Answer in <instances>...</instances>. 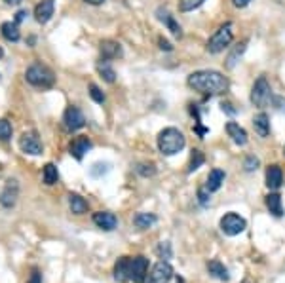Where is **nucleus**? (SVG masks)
I'll return each mask as SVG.
<instances>
[{
	"instance_id": "nucleus-1",
	"label": "nucleus",
	"mask_w": 285,
	"mask_h": 283,
	"mask_svg": "<svg viewBox=\"0 0 285 283\" xmlns=\"http://www.w3.org/2000/svg\"><path fill=\"white\" fill-rule=\"evenodd\" d=\"M186 84L205 95H219L228 89V80L217 70H196L188 76Z\"/></svg>"
},
{
	"instance_id": "nucleus-2",
	"label": "nucleus",
	"mask_w": 285,
	"mask_h": 283,
	"mask_svg": "<svg viewBox=\"0 0 285 283\" xmlns=\"http://www.w3.org/2000/svg\"><path fill=\"white\" fill-rule=\"evenodd\" d=\"M185 145H186L185 135L177 127H166L158 135V148H160L164 156H173V154L183 150Z\"/></svg>"
},
{
	"instance_id": "nucleus-3",
	"label": "nucleus",
	"mask_w": 285,
	"mask_h": 283,
	"mask_svg": "<svg viewBox=\"0 0 285 283\" xmlns=\"http://www.w3.org/2000/svg\"><path fill=\"white\" fill-rule=\"evenodd\" d=\"M27 82L34 86V88H51L56 84V74L54 70L48 69L42 63H32L29 69L25 70Z\"/></svg>"
},
{
	"instance_id": "nucleus-4",
	"label": "nucleus",
	"mask_w": 285,
	"mask_h": 283,
	"mask_svg": "<svg viewBox=\"0 0 285 283\" xmlns=\"http://www.w3.org/2000/svg\"><path fill=\"white\" fill-rule=\"evenodd\" d=\"M232 38H234L232 23H224V25L219 27V31H215V34L207 40V51H209V53H219V51H223L224 48H228L230 46Z\"/></svg>"
},
{
	"instance_id": "nucleus-5",
	"label": "nucleus",
	"mask_w": 285,
	"mask_h": 283,
	"mask_svg": "<svg viewBox=\"0 0 285 283\" xmlns=\"http://www.w3.org/2000/svg\"><path fill=\"white\" fill-rule=\"evenodd\" d=\"M272 101V89H270V84L264 76H260L259 80L253 84V89H251V103L255 107H266L268 103Z\"/></svg>"
},
{
	"instance_id": "nucleus-6",
	"label": "nucleus",
	"mask_w": 285,
	"mask_h": 283,
	"mask_svg": "<svg viewBox=\"0 0 285 283\" xmlns=\"http://www.w3.org/2000/svg\"><path fill=\"white\" fill-rule=\"evenodd\" d=\"M147 276H149V260L142 255L130 258V281L147 283Z\"/></svg>"
},
{
	"instance_id": "nucleus-7",
	"label": "nucleus",
	"mask_w": 285,
	"mask_h": 283,
	"mask_svg": "<svg viewBox=\"0 0 285 283\" xmlns=\"http://www.w3.org/2000/svg\"><path fill=\"white\" fill-rule=\"evenodd\" d=\"M19 148L25 154H31V156H40L44 150L42 141L38 137L37 131H25L21 137H19Z\"/></svg>"
},
{
	"instance_id": "nucleus-8",
	"label": "nucleus",
	"mask_w": 285,
	"mask_h": 283,
	"mask_svg": "<svg viewBox=\"0 0 285 283\" xmlns=\"http://www.w3.org/2000/svg\"><path fill=\"white\" fill-rule=\"evenodd\" d=\"M247 227V222L243 217H240L238 213H226L221 219V230H223L226 236H238L242 234Z\"/></svg>"
},
{
	"instance_id": "nucleus-9",
	"label": "nucleus",
	"mask_w": 285,
	"mask_h": 283,
	"mask_svg": "<svg viewBox=\"0 0 285 283\" xmlns=\"http://www.w3.org/2000/svg\"><path fill=\"white\" fill-rule=\"evenodd\" d=\"M171 277H173V266L169 265L168 260H160L149 272L147 283H169Z\"/></svg>"
},
{
	"instance_id": "nucleus-10",
	"label": "nucleus",
	"mask_w": 285,
	"mask_h": 283,
	"mask_svg": "<svg viewBox=\"0 0 285 283\" xmlns=\"http://www.w3.org/2000/svg\"><path fill=\"white\" fill-rule=\"evenodd\" d=\"M63 124L68 131H76V129L86 126V118L78 107H67V110L63 114Z\"/></svg>"
},
{
	"instance_id": "nucleus-11",
	"label": "nucleus",
	"mask_w": 285,
	"mask_h": 283,
	"mask_svg": "<svg viewBox=\"0 0 285 283\" xmlns=\"http://www.w3.org/2000/svg\"><path fill=\"white\" fill-rule=\"evenodd\" d=\"M90 148H92V141H90L86 135H78V137H75L70 141L68 152H70V156L75 158V160L80 162L82 158L86 156V152L90 150Z\"/></svg>"
},
{
	"instance_id": "nucleus-12",
	"label": "nucleus",
	"mask_w": 285,
	"mask_h": 283,
	"mask_svg": "<svg viewBox=\"0 0 285 283\" xmlns=\"http://www.w3.org/2000/svg\"><path fill=\"white\" fill-rule=\"evenodd\" d=\"M54 10H56V0H40L34 8V19L40 25H46L54 15Z\"/></svg>"
},
{
	"instance_id": "nucleus-13",
	"label": "nucleus",
	"mask_w": 285,
	"mask_h": 283,
	"mask_svg": "<svg viewBox=\"0 0 285 283\" xmlns=\"http://www.w3.org/2000/svg\"><path fill=\"white\" fill-rule=\"evenodd\" d=\"M17 181H8L6 186L0 190V205L6 209L13 207L15 201H17Z\"/></svg>"
},
{
	"instance_id": "nucleus-14",
	"label": "nucleus",
	"mask_w": 285,
	"mask_h": 283,
	"mask_svg": "<svg viewBox=\"0 0 285 283\" xmlns=\"http://www.w3.org/2000/svg\"><path fill=\"white\" fill-rule=\"evenodd\" d=\"M93 222H95L101 230L111 232V230L116 228L118 219H116V215L111 213V211H97V213H93Z\"/></svg>"
},
{
	"instance_id": "nucleus-15",
	"label": "nucleus",
	"mask_w": 285,
	"mask_h": 283,
	"mask_svg": "<svg viewBox=\"0 0 285 283\" xmlns=\"http://www.w3.org/2000/svg\"><path fill=\"white\" fill-rule=\"evenodd\" d=\"M99 50H101V55H103L105 61L122 57V46L118 44L116 40H103V42L99 44Z\"/></svg>"
},
{
	"instance_id": "nucleus-16",
	"label": "nucleus",
	"mask_w": 285,
	"mask_h": 283,
	"mask_svg": "<svg viewBox=\"0 0 285 283\" xmlns=\"http://www.w3.org/2000/svg\"><path fill=\"white\" fill-rule=\"evenodd\" d=\"M226 133H228V137L232 139L238 146L247 145V131H245L240 124H236V122H228V124H226Z\"/></svg>"
},
{
	"instance_id": "nucleus-17",
	"label": "nucleus",
	"mask_w": 285,
	"mask_h": 283,
	"mask_svg": "<svg viewBox=\"0 0 285 283\" xmlns=\"http://www.w3.org/2000/svg\"><path fill=\"white\" fill-rule=\"evenodd\" d=\"M156 13H158V19H160L164 25L168 27L169 31H171V34H173V36H177V38L183 36V29H181V25L177 23V21H175L173 15H171V13H169L168 10H164V8H160V10H158Z\"/></svg>"
},
{
	"instance_id": "nucleus-18",
	"label": "nucleus",
	"mask_w": 285,
	"mask_h": 283,
	"mask_svg": "<svg viewBox=\"0 0 285 283\" xmlns=\"http://www.w3.org/2000/svg\"><path fill=\"white\" fill-rule=\"evenodd\" d=\"M130 258L131 257H120L114 265V279L120 283L130 281Z\"/></svg>"
},
{
	"instance_id": "nucleus-19",
	"label": "nucleus",
	"mask_w": 285,
	"mask_h": 283,
	"mask_svg": "<svg viewBox=\"0 0 285 283\" xmlns=\"http://www.w3.org/2000/svg\"><path fill=\"white\" fill-rule=\"evenodd\" d=\"M281 183H283V171H281V167L276 164L270 165L266 169V186L270 190H278L281 186Z\"/></svg>"
},
{
	"instance_id": "nucleus-20",
	"label": "nucleus",
	"mask_w": 285,
	"mask_h": 283,
	"mask_svg": "<svg viewBox=\"0 0 285 283\" xmlns=\"http://www.w3.org/2000/svg\"><path fill=\"white\" fill-rule=\"evenodd\" d=\"M253 127L259 137H268L270 133V120H268V114L266 112H259L257 116L253 118Z\"/></svg>"
},
{
	"instance_id": "nucleus-21",
	"label": "nucleus",
	"mask_w": 285,
	"mask_h": 283,
	"mask_svg": "<svg viewBox=\"0 0 285 283\" xmlns=\"http://www.w3.org/2000/svg\"><path fill=\"white\" fill-rule=\"evenodd\" d=\"M207 272H209L213 277L221 279V281H228L230 279L228 268H226L221 260H209V262H207Z\"/></svg>"
},
{
	"instance_id": "nucleus-22",
	"label": "nucleus",
	"mask_w": 285,
	"mask_h": 283,
	"mask_svg": "<svg viewBox=\"0 0 285 283\" xmlns=\"http://www.w3.org/2000/svg\"><path fill=\"white\" fill-rule=\"evenodd\" d=\"M224 171L223 169H211L209 175H207V183H205V188L209 192H217L224 183Z\"/></svg>"
},
{
	"instance_id": "nucleus-23",
	"label": "nucleus",
	"mask_w": 285,
	"mask_h": 283,
	"mask_svg": "<svg viewBox=\"0 0 285 283\" xmlns=\"http://www.w3.org/2000/svg\"><path fill=\"white\" fill-rule=\"evenodd\" d=\"M0 32H2V36L6 38L8 42H17L19 38H21L19 25L15 21H6V23H2V25H0Z\"/></svg>"
},
{
	"instance_id": "nucleus-24",
	"label": "nucleus",
	"mask_w": 285,
	"mask_h": 283,
	"mask_svg": "<svg viewBox=\"0 0 285 283\" xmlns=\"http://www.w3.org/2000/svg\"><path fill=\"white\" fill-rule=\"evenodd\" d=\"M264 201H266L268 211H270L274 217H281V215H283V203H281V196H279L278 192L268 194Z\"/></svg>"
},
{
	"instance_id": "nucleus-25",
	"label": "nucleus",
	"mask_w": 285,
	"mask_h": 283,
	"mask_svg": "<svg viewBox=\"0 0 285 283\" xmlns=\"http://www.w3.org/2000/svg\"><path fill=\"white\" fill-rule=\"evenodd\" d=\"M68 207L75 215H84L87 213V201L82 198L80 194H68Z\"/></svg>"
},
{
	"instance_id": "nucleus-26",
	"label": "nucleus",
	"mask_w": 285,
	"mask_h": 283,
	"mask_svg": "<svg viewBox=\"0 0 285 283\" xmlns=\"http://www.w3.org/2000/svg\"><path fill=\"white\" fill-rule=\"evenodd\" d=\"M156 215L152 213H137L135 217H133V224H135L137 228H141V230H147V228L154 227L156 224Z\"/></svg>"
},
{
	"instance_id": "nucleus-27",
	"label": "nucleus",
	"mask_w": 285,
	"mask_h": 283,
	"mask_svg": "<svg viewBox=\"0 0 285 283\" xmlns=\"http://www.w3.org/2000/svg\"><path fill=\"white\" fill-rule=\"evenodd\" d=\"M42 179H44V184H48V186H51V184H56L57 181H59V171H57V165L56 164H46L42 169Z\"/></svg>"
},
{
	"instance_id": "nucleus-28",
	"label": "nucleus",
	"mask_w": 285,
	"mask_h": 283,
	"mask_svg": "<svg viewBox=\"0 0 285 283\" xmlns=\"http://www.w3.org/2000/svg\"><path fill=\"white\" fill-rule=\"evenodd\" d=\"M97 70H99V74L105 78V82L114 84V80H116V72H114V69H112V67L106 63V61H103V63L97 65Z\"/></svg>"
},
{
	"instance_id": "nucleus-29",
	"label": "nucleus",
	"mask_w": 285,
	"mask_h": 283,
	"mask_svg": "<svg viewBox=\"0 0 285 283\" xmlns=\"http://www.w3.org/2000/svg\"><path fill=\"white\" fill-rule=\"evenodd\" d=\"M205 162V156L202 150H194L192 158H190V164H188V173H192V171H196L200 167V165Z\"/></svg>"
},
{
	"instance_id": "nucleus-30",
	"label": "nucleus",
	"mask_w": 285,
	"mask_h": 283,
	"mask_svg": "<svg viewBox=\"0 0 285 283\" xmlns=\"http://www.w3.org/2000/svg\"><path fill=\"white\" fill-rule=\"evenodd\" d=\"M245 46H247V42H242V44H238L234 48V51H232V53L228 55V59H226V67H228V69H232V67L236 65V59L245 51Z\"/></svg>"
},
{
	"instance_id": "nucleus-31",
	"label": "nucleus",
	"mask_w": 285,
	"mask_h": 283,
	"mask_svg": "<svg viewBox=\"0 0 285 283\" xmlns=\"http://www.w3.org/2000/svg\"><path fill=\"white\" fill-rule=\"evenodd\" d=\"M205 0H179V12H192L200 8Z\"/></svg>"
},
{
	"instance_id": "nucleus-32",
	"label": "nucleus",
	"mask_w": 285,
	"mask_h": 283,
	"mask_svg": "<svg viewBox=\"0 0 285 283\" xmlns=\"http://www.w3.org/2000/svg\"><path fill=\"white\" fill-rule=\"evenodd\" d=\"M90 97H92L95 103H99V105H103L105 103V93L101 91V88L99 86H95V84H90Z\"/></svg>"
},
{
	"instance_id": "nucleus-33",
	"label": "nucleus",
	"mask_w": 285,
	"mask_h": 283,
	"mask_svg": "<svg viewBox=\"0 0 285 283\" xmlns=\"http://www.w3.org/2000/svg\"><path fill=\"white\" fill-rule=\"evenodd\" d=\"M12 124L8 120H0V141H8L12 139Z\"/></svg>"
},
{
	"instance_id": "nucleus-34",
	"label": "nucleus",
	"mask_w": 285,
	"mask_h": 283,
	"mask_svg": "<svg viewBox=\"0 0 285 283\" xmlns=\"http://www.w3.org/2000/svg\"><path fill=\"white\" fill-rule=\"evenodd\" d=\"M137 173L141 177H152L156 173L154 164H139L137 165Z\"/></svg>"
},
{
	"instance_id": "nucleus-35",
	"label": "nucleus",
	"mask_w": 285,
	"mask_h": 283,
	"mask_svg": "<svg viewBox=\"0 0 285 283\" xmlns=\"http://www.w3.org/2000/svg\"><path fill=\"white\" fill-rule=\"evenodd\" d=\"M109 169H111V165L109 164H93V167L90 169V173H92V177H103L105 173H109Z\"/></svg>"
},
{
	"instance_id": "nucleus-36",
	"label": "nucleus",
	"mask_w": 285,
	"mask_h": 283,
	"mask_svg": "<svg viewBox=\"0 0 285 283\" xmlns=\"http://www.w3.org/2000/svg\"><path fill=\"white\" fill-rule=\"evenodd\" d=\"M158 255H160V258H171V247H169V243L166 241V243H160V247H158Z\"/></svg>"
},
{
	"instance_id": "nucleus-37",
	"label": "nucleus",
	"mask_w": 285,
	"mask_h": 283,
	"mask_svg": "<svg viewBox=\"0 0 285 283\" xmlns=\"http://www.w3.org/2000/svg\"><path fill=\"white\" fill-rule=\"evenodd\" d=\"M243 165H245V171H255L257 167H259V160H257L255 156H247Z\"/></svg>"
},
{
	"instance_id": "nucleus-38",
	"label": "nucleus",
	"mask_w": 285,
	"mask_h": 283,
	"mask_svg": "<svg viewBox=\"0 0 285 283\" xmlns=\"http://www.w3.org/2000/svg\"><path fill=\"white\" fill-rule=\"evenodd\" d=\"M209 190L207 188H200L198 190V200H200V203H202V205H207V203H209Z\"/></svg>"
},
{
	"instance_id": "nucleus-39",
	"label": "nucleus",
	"mask_w": 285,
	"mask_h": 283,
	"mask_svg": "<svg viewBox=\"0 0 285 283\" xmlns=\"http://www.w3.org/2000/svg\"><path fill=\"white\" fill-rule=\"evenodd\" d=\"M27 283H42V274H40L38 268H32V274H31V277H29V281Z\"/></svg>"
},
{
	"instance_id": "nucleus-40",
	"label": "nucleus",
	"mask_w": 285,
	"mask_h": 283,
	"mask_svg": "<svg viewBox=\"0 0 285 283\" xmlns=\"http://www.w3.org/2000/svg\"><path fill=\"white\" fill-rule=\"evenodd\" d=\"M158 46H160V50H164V51H171V50H173V46L169 44V42L164 36L158 38Z\"/></svg>"
},
{
	"instance_id": "nucleus-41",
	"label": "nucleus",
	"mask_w": 285,
	"mask_h": 283,
	"mask_svg": "<svg viewBox=\"0 0 285 283\" xmlns=\"http://www.w3.org/2000/svg\"><path fill=\"white\" fill-rule=\"evenodd\" d=\"M27 15H29V13H27V10H19L17 13H15V19H13V21H15V23H21V21H25V17Z\"/></svg>"
},
{
	"instance_id": "nucleus-42",
	"label": "nucleus",
	"mask_w": 285,
	"mask_h": 283,
	"mask_svg": "<svg viewBox=\"0 0 285 283\" xmlns=\"http://www.w3.org/2000/svg\"><path fill=\"white\" fill-rule=\"evenodd\" d=\"M194 131L198 133L200 139H204V135H205V133H207V131H209V129H207V127H204V126H200V122H198V124L194 126Z\"/></svg>"
},
{
	"instance_id": "nucleus-43",
	"label": "nucleus",
	"mask_w": 285,
	"mask_h": 283,
	"mask_svg": "<svg viewBox=\"0 0 285 283\" xmlns=\"http://www.w3.org/2000/svg\"><path fill=\"white\" fill-rule=\"evenodd\" d=\"M274 101V105L278 107V110H285V101L283 99H279V97H272Z\"/></svg>"
},
{
	"instance_id": "nucleus-44",
	"label": "nucleus",
	"mask_w": 285,
	"mask_h": 283,
	"mask_svg": "<svg viewBox=\"0 0 285 283\" xmlns=\"http://www.w3.org/2000/svg\"><path fill=\"white\" fill-rule=\"evenodd\" d=\"M251 2V0H232V4H234L236 8H245Z\"/></svg>"
},
{
	"instance_id": "nucleus-45",
	"label": "nucleus",
	"mask_w": 285,
	"mask_h": 283,
	"mask_svg": "<svg viewBox=\"0 0 285 283\" xmlns=\"http://www.w3.org/2000/svg\"><path fill=\"white\" fill-rule=\"evenodd\" d=\"M221 107H223V110H224V112H228V114H236V108H232V105H230V103H223V105H221Z\"/></svg>"
},
{
	"instance_id": "nucleus-46",
	"label": "nucleus",
	"mask_w": 285,
	"mask_h": 283,
	"mask_svg": "<svg viewBox=\"0 0 285 283\" xmlns=\"http://www.w3.org/2000/svg\"><path fill=\"white\" fill-rule=\"evenodd\" d=\"M87 4H93V6H99V4H103L105 0H86Z\"/></svg>"
},
{
	"instance_id": "nucleus-47",
	"label": "nucleus",
	"mask_w": 285,
	"mask_h": 283,
	"mask_svg": "<svg viewBox=\"0 0 285 283\" xmlns=\"http://www.w3.org/2000/svg\"><path fill=\"white\" fill-rule=\"evenodd\" d=\"M4 2H6V4H19L21 0H4Z\"/></svg>"
},
{
	"instance_id": "nucleus-48",
	"label": "nucleus",
	"mask_w": 285,
	"mask_h": 283,
	"mask_svg": "<svg viewBox=\"0 0 285 283\" xmlns=\"http://www.w3.org/2000/svg\"><path fill=\"white\" fill-rule=\"evenodd\" d=\"M2 57H4V50H2V48H0V59H2Z\"/></svg>"
}]
</instances>
